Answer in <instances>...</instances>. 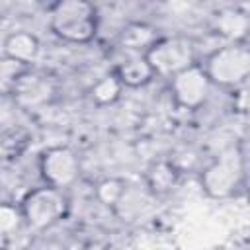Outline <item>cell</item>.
Returning <instances> with one entry per match:
<instances>
[{
    "instance_id": "cell-1",
    "label": "cell",
    "mask_w": 250,
    "mask_h": 250,
    "mask_svg": "<svg viewBox=\"0 0 250 250\" xmlns=\"http://www.w3.org/2000/svg\"><path fill=\"white\" fill-rule=\"evenodd\" d=\"M53 27L59 35L72 39V41H84L94 31L92 21V10L84 2H62L57 6L53 14Z\"/></svg>"
},
{
    "instance_id": "cell-2",
    "label": "cell",
    "mask_w": 250,
    "mask_h": 250,
    "mask_svg": "<svg viewBox=\"0 0 250 250\" xmlns=\"http://www.w3.org/2000/svg\"><path fill=\"white\" fill-rule=\"evenodd\" d=\"M240 178H242V156L236 148H230L223 156H219V160L213 166H209V170L203 176V184L211 195L221 197L230 193L238 186Z\"/></svg>"
},
{
    "instance_id": "cell-3",
    "label": "cell",
    "mask_w": 250,
    "mask_h": 250,
    "mask_svg": "<svg viewBox=\"0 0 250 250\" xmlns=\"http://www.w3.org/2000/svg\"><path fill=\"white\" fill-rule=\"evenodd\" d=\"M209 74L221 84L240 82L250 74V51L242 47H225L209 61Z\"/></svg>"
},
{
    "instance_id": "cell-4",
    "label": "cell",
    "mask_w": 250,
    "mask_h": 250,
    "mask_svg": "<svg viewBox=\"0 0 250 250\" xmlns=\"http://www.w3.org/2000/svg\"><path fill=\"white\" fill-rule=\"evenodd\" d=\"M191 62V47L188 41L170 39L156 45L148 55L150 68H156L162 74H180L182 70L189 68Z\"/></svg>"
},
{
    "instance_id": "cell-5",
    "label": "cell",
    "mask_w": 250,
    "mask_h": 250,
    "mask_svg": "<svg viewBox=\"0 0 250 250\" xmlns=\"http://www.w3.org/2000/svg\"><path fill=\"white\" fill-rule=\"evenodd\" d=\"M62 213V199L55 189H39L25 201V217L33 227H47Z\"/></svg>"
},
{
    "instance_id": "cell-6",
    "label": "cell",
    "mask_w": 250,
    "mask_h": 250,
    "mask_svg": "<svg viewBox=\"0 0 250 250\" xmlns=\"http://www.w3.org/2000/svg\"><path fill=\"white\" fill-rule=\"evenodd\" d=\"M174 92L184 105H199L209 92L207 76L197 68H186L180 74H176Z\"/></svg>"
},
{
    "instance_id": "cell-7",
    "label": "cell",
    "mask_w": 250,
    "mask_h": 250,
    "mask_svg": "<svg viewBox=\"0 0 250 250\" xmlns=\"http://www.w3.org/2000/svg\"><path fill=\"white\" fill-rule=\"evenodd\" d=\"M43 174L49 182L64 186L76 176V158L66 148H55L43 160Z\"/></svg>"
},
{
    "instance_id": "cell-8",
    "label": "cell",
    "mask_w": 250,
    "mask_h": 250,
    "mask_svg": "<svg viewBox=\"0 0 250 250\" xmlns=\"http://www.w3.org/2000/svg\"><path fill=\"white\" fill-rule=\"evenodd\" d=\"M6 49H8V55L12 59H16V61H27V59H31L35 55L37 43L27 33H16V35H12L8 39Z\"/></svg>"
},
{
    "instance_id": "cell-9",
    "label": "cell",
    "mask_w": 250,
    "mask_h": 250,
    "mask_svg": "<svg viewBox=\"0 0 250 250\" xmlns=\"http://www.w3.org/2000/svg\"><path fill=\"white\" fill-rule=\"evenodd\" d=\"M148 74H150V64L143 59H133L121 66V76L129 84H141L148 78Z\"/></svg>"
},
{
    "instance_id": "cell-10",
    "label": "cell",
    "mask_w": 250,
    "mask_h": 250,
    "mask_svg": "<svg viewBox=\"0 0 250 250\" xmlns=\"http://www.w3.org/2000/svg\"><path fill=\"white\" fill-rule=\"evenodd\" d=\"M219 29L225 33V35H230V37H238V35H242L244 33V29H246V20L242 18V16H238V14H223L221 18H219Z\"/></svg>"
},
{
    "instance_id": "cell-11",
    "label": "cell",
    "mask_w": 250,
    "mask_h": 250,
    "mask_svg": "<svg viewBox=\"0 0 250 250\" xmlns=\"http://www.w3.org/2000/svg\"><path fill=\"white\" fill-rule=\"evenodd\" d=\"M20 96H21V100L25 102V104H35V102H39V100H43L45 96H47V86L43 84V82H39V80H27L21 88H20Z\"/></svg>"
},
{
    "instance_id": "cell-12",
    "label": "cell",
    "mask_w": 250,
    "mask_h": 250,
    "mask_svg": "<svg viewBox=\"0 0 250 250\" xmlns=\"http://www.w3.org/2000/svg\"><path fill=\"white\" fill-rule=\"evenodd\" d=\"M115 94H117V82H115L113 78L102 80V82L96 86V90H94V96H96L100 102H109V100L115 98Z\"/></svg>"
},
{
    "instance_id": "cell-13",
    "label": "cell",
    "mask_w": 250,
    "mask_h": 250,
    "mask_svg": "<svg viewBox=\"0 0 250 250\" xmlns=\"http://www.w3.org/2000/svg\"><path fill=\"white\" fill-rule=\"evenodd\" d=\"M16 223H18V213L10 207H4L2 209V230L8 232L12 227H16Z\"/></svg>"
}]
</instances>
